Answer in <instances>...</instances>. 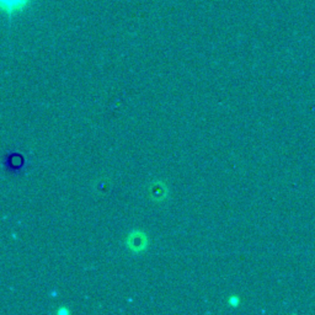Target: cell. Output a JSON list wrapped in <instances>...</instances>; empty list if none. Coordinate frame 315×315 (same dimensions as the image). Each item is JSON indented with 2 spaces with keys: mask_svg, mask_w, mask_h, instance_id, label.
I'll return each mask as SVG.
<instances>
[{
  "mask_svg": "<svg viewBox=\"0 0 315 315\" xmlns=\"http://www.w3.org/2000/svg\"><path fill=\"white\" fill-rule=\"evenodd\" d=\"M32 1L33 0H1V10L8 20L11 21L15 16L23 14Z\"/></svg>",
  "mask_w": 315,
  "mask_h": 315,
  "instance_id": "obj_1",
  "label": "cell"
},
{
  "mask_svg": "<svg viewBox=\"0 0 315 315\" xmlns=\"http://www.w3.org/2000/svg\"><path fill=\"white\" fill-rule=\"evenodd\" d=\"M128 248L138 253L144 250L147 248V236L140 232H134L128 236Z\"/></svg>",
  "mask_w": 315,
  "mask_h": 315,
  "instance_id": "obj_2",
  "label": "cell"
}]
</instances>
